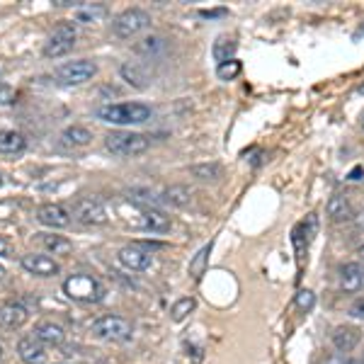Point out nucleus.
<instances>
[{"instance_id": "f257e3e1", "label": "nucleus", "mask_w": 364, "mask_h": 364, "mask_svg": "<svg viewBox=\"0 0 364 364\" xmlns=\"http://www.w3.org/2000/svg\"><path fill=\"white\" fill-rule=\"evenodd\" d=\"M98 119L107 124H119V127H127V124H143L151 119V107L143 102H119V104H102L98 107Z\"/></svg>"}, {"instance_id": "f03ea898", "label": "nucleus", "mask_w": 364, "mask_h": 364, "mask_svg": "<svg viewBox=\"0 0 364 364\" xmlns=\"http://www.w3.org/2000/svg\"><path fill=\"white\" fill-rule=\"evenodd\" d=\"M64 294L73 301H80V304H98V301L104 299V286L100 284L95 277L90 275H71L69 280L64 282Z\"/></svg>"}, {"instance_id": "7ed1b4c3", "label": "nucleus", "mask_w": 364, "mask_h": 364, "mask_svg": "<svg viewBox=\"0 0 364 364\" xmlns=\"http://www.w3.org/2000/svg\"><path fill=\"white\" fill-rule=\"evenodd\" d=\"M104 148H107L112 156L134 158L148 151V138L143 136V134H134V131H112L104 136Z\"/></svg>"}, {"instance_id": "20e7f679", "label": "nucleus", "mask_w": 364, "mask_h": 364, "mask_svg": "<svg viewBox=\"0 0 364 364\" xmlns=\"http://www.w3.org/2000/svg\"><path fill=\"white\" fill-rule=\"evenodd\" d=\"M93 333L98 335L100 340H107V343H127L134 335V325L129 323L122 316H102V318L93 320Z\"/></svg>"}, {"instance_id": "39448f33", "label": "nucleus", "mask_w": 364, "mask_h": 364, "mask_svg": "<svg viewBox=\"0 0 364 364\" xmlns=\"http://www.w3.org/2000/svg\"><path fill=\"white\" fill-rule=\"evenodd\" d=\"M75 25L73 22H61L54 27V32L49 35L44 44V56L46 59H61L75 46Z\"/></svg>"}, {"instance_id": "423d86ee", "label": "nucleus", "mask_w": 364, "mask_h": 364, "mask_svg": "<svg viewBox=\"0 0 364 364\" xmlns=\"http://www.w3.org/2000/svg\"><path fill=\"white\" fill-rule=\"evenodd\" d=\"M98 73V66L88 59H80V61H71V64H64L56 69V83L61 85H83L88 80L95 78Z\"/></svg>"}, {"instance_id": "0eeeda50", "label": "nucleus", "mask_w": 364, "mask_h": 364, "mask_svg": "<svg viewBox=\"0 0 364 364\" xmlns=\"http://www.w3.org/2000/svg\"><path fill=\"white\" fill-rule=\"evenodd\" d=\"M71 217H73L75 221L85 224V226H102V224H107V209H104V204L100 202V199L83 197L73 204Z\"/></svg>"}, {"instance_id": "6e6552de", "label": "nucleus", "mask_w": 364, "mask_h": 364, "mask_svg": "<svg viewBox=\"0 0 364 364\" xmlns=\"http://www.w3.org/2000/svg\"><path fill=\"white\" fill-rule=\"evenodd\" d=\"M148 25H151V15H148V12H143V10H138V8H131V10L122 12V15L114 20L112 30H114V35H117V37L129 39V37L143 32Z\"/></svg>"}, {"instance_id": "1a4fd4ad", "label": "nucleus", "mask_w": 364, "mask_h": 364, "mask_svg": "<svg viewBox=\"0 0 364 364\" xmlns=\"http://www.w3.org/2000/svg\"><path fill=\"white\" fill-rule=\"evenodd\" d=\"M119 262H122L127 270L143 272L151 267L153 255L143 246H136V243H134V246H124L122 251H119Z\"/></svg>"}, {"instance_id": "9d476101", "label": "nucleus", "mask_w": 364, "mask_h": 364, "mask_svg": "<svg viewBox=\"0 0 364 364\" xmlns=\"http://www.w3.org/2000/svg\"><path fill=\"white\" fill-rule=\"evenodd\" d=\"M22 267L35 277H54L59 272V262L49 255H39V253H30L22 255Z\"/></svg>"}, {"instance_id": "9b49d317", "label": "nucleus", "mask_w": 364, "mask_h": 364, "mask_svg": "<svg viewBox=\"0 0 364 364\" xmlns=\"http://www.w3.org/2000/svg\"><path fill=\"white\" fill-rule=\"evenodd\" d=\"M30 318V309H27L22 301H15V304H6L0 309V325L6 330H17L27 323Z\"/></svg>"}, {"instance_id": "f8f14e48", "label": "nucleus", "mask_w": 364, "mask_h": 364, "mask_svg": "<svg viewBox=\"0 0 364 364\" xmlns=\"http://www.w3.org/2000/svg\"><path fill=\"white\" fill-rule=\"evenodd\" d=\"M39 224L51 228H66L71 224V212L61 204H42L39 212H37Z\"/></svg>"}, {"instance_id": "ddd939ff", "label": "nucleus", "mask_w": 364, "mask_h": 364, "mask_svg": "<svg viewBox=\"0 0 364 364\" xmlns=\"http://www.w3.org/2000/svg\"><path fill=\"white\" fill-rule=\"evenodd\" d=\"M340 286L345 291H362L364 289V265L347 262L340 267Z\"/></svg>"}, {"instance_id": "4468645a", "label": "nucleus", "mask_w": 364, "mask_h": 364, "mask_svg": "<svg viewBox=\"0 0 364 364\" xmlns=\"http://www.w3.org/2000/svg\"><path fill=\"white\" fill-rule=\"evenodd\" d=\"M325 212H328L330 221H335V224L352 221V219H354L352 202H349L347 197H343V194H333V197L328 199V207H325Z\"/></svg>"}, {"instance_id": "2eb2a0df", "label": "nucleus", "mask_w": 364, "mask_h": 364, "mask_svg": "<svg viewBox=\"0 0 364 364\" xmlns=\"http://www.w3.org/2000/svg\"><path fill=\"white\" fill-rule=\"evenodd\" d=\"M359 340H362V333H359V328H354V325H340L333 333V345L340 352H352L359 345Z\"/></svg>"}, {"instance_id": "dca6fc26", "label": "nucleus", "mask_w": 364, "mask_h": 364, "mask_svg": "<svg viewBox=\"0 0 364 364\" xmlns=\"http://www.w3.org/2000/svg\"><path fill=\"white\" fill-rule=\"evenodd\" d=\"M17 352H20V359L25 364H42L46 357L44 345L37 338H22L20 343H17Z\"/></svg>"}, {"instance_id": "f3484780", "label": "nucleus", "mask_w": 364, "mask_h": 364, "mask_svg": "<svg viewBox=\"0 0 364 364\" xmlns=\"http://www.w3.org/2000/svg\"><path fill=\"white\" fill-rule=\"evenodd\" d=\"M141 228H146V231H153V233H163L170 228V217H165V214L161 212V209H146V212L141 214Z\"/></svg>"}, {"instance_id": "a211bd4d", "label": "nucleus", "mask_w": 364, "mask_h": 364, "mask_svg": "<svg viewBox=\"0 0 364 364\" xmlns=\"http://www.w3.org/2000/svg\"><path fill=\"white\" fill-rule=\"evenodd\" d=\"M32 338H37L42 345H61V343H64V338H66V333H64V328H61V325L49 323V320H46V323L37 325Z\"/></svg>"}, {"instance_id": "6ab92c4d", "label": "nucleus", "mask_w": 364, "mask_h": 364, "mask_svg": "<svg viewBox=\"0 0 364 364\" xmlns=\"http://www.w3.org/2000/svg\"><path fill=\"white\" fill-rule=\"evenodd\" d=\"M236 49H238L236 39H233V37L221 35V37H217V42H214L212 56H214V61L221 66V64H226V61H233V54H236Z\"/></svg>"}, {"instance_id": "aec40b11", "label": "nucleus", "mask_w": 364, "mask_h": 364, "mask_svg": "<svg viewBox=\"0 0 364 364\" xmlns=\"http://www.w3.org/2000/svg\"><path fill=\"white\" fill-rule=\"evenodd\" d=\"M27 141L20 131H0V153L3 156H20Z\"/></svg>"}, {"instance_id": "412c9836", "label": "nucleus", "mask_w": 364, "mask_h": 364, "mask_svg": "<svg viewBox=\"0 0 364 364\" xmlns=\"http://www.w3.org/2000/svg\"><path fill=\"white\" fill-rule=\"evenodd\" d=\"M122 75H124V80H127L129 85H134V88H146L148 85V71L143 69L141 64H134V61L124 64Z\"/></svg>"}, {"instance_id": "4be33fe9", "label": "nucleus", "mask_w": 364, "mask_h": 364, "mask_svg": "<svg viewBox=\"0 0 364 364\" xmlns=\"http://www.w3.org/2000/svg\"><path fill=\"white\" fill-rule=\"evenodd\" d=\"M190 199H192V192L185 185H172V188L163 190L161 194V202L172 204V207H185V204H190Z\"/></svg>"}, {"instance_id": "5701e85b", "label": "nucleus", "mask_w": 364, "mask_h": 364, "mask_svg": "<svg viewBox=\"0 0 364 364\" xmlns=\"http://www.w3.org/2000/svg\"><path fill=\"white\" fill-rule=\"evenodd\" d=\"M104 15H107V10H104L102 6H85V3H80L73 12V20L83 22V25H93V22L102 20Z\"/></svg>"}, {"instance_id": "b1692460", "label": "nucleus", "mask_w": 364, "mask_h": 364, "mask_svg": "<svg viewBox=\"0 0 364 364\" xmlns=\"http://www.w3.org/2000/svg\"><path fill=\"white\" fill-rule=\"evenodd\" d=\"M90 138H93V134L83 127H69L61 134V141H64L66 146H88Z\"/></svg>"}, {"instance_id": "393cba45", "label": "nucleus", "mask_w": 364, "mask_h": 364, "mask_svg": "<svg viewBox=\"0 0 364 364\" xmlns=\"http://www.w3.org/2000/svg\"><path fill=\"white\" fill-rule=\"evenodd\" d=\"M42 243H44L46 251H51L54 255H69V253L73 251V243L66 241L64 236H46V233H42Z\"/></svg>"}, {"instance_id": "a878e982", "label": "nucleus", "mask_w": 364, "mask_h": 364, "mask_svg": "<svg viewBox=\"0 0 364 364\" xmlns=\"http://www.w3.org/2000/svg\"><path fill=\"white\" fill-rule=\"evenodd\" d=\"M209 253H212V243H209V246H204V248H199L197 255L190 260V275H192L194 280H199V277L204 275V270H207Z\"/></svg>"}, {"instance_id": "bb28decb", "label": "nucleus", "mask_w": 364, "mask_h": 364, "mask_svg": "<svg viewBox=\"0 0 364 364\" xmlns=\"http://www.w3.org/2000/svg\"><path fill=\"white\" fill-rule=\"evenodd\" d=\"M194 306H197V301H194L192 296H188V299H180L175 306H172V311H170L172 320H185L194 311Z\"/></svg>"}, {"instance_id": "cd10ccee", "label": "nucleus", "mask_w": 364, "mask_h": 364, "mask_svg": "<svg viewBox=\"0 0 364 364\" xmlns=\"http://www.w3.org/2000/svg\"><path fill=\"white\" fill-rule=\"evenodd\" d=\"M241 71H243L241 61L233 59V61H226V64L219 66V69H217V75H219V78H221V80H233L238 73H241Z\"/></svg>"}, {"instance_id": "c85d7f7f", "label": "nucleus", "mask_w": 364, "mask_h": 364, "mask_svg": "<svg viewBox=\"0 0 364 364\" xmlns=\"http://www.w3.org/2000/svg\"><path fill=\"white\" fill-rule=\"evenodd\" d=\"M192 175H197L199 180H217V177L221 175V167H219L217 163H212V165H194Z\"/></svg>"}, {"instance_id": "c756f323", "label": "nucleus", "mask_w": 364, "mask_h": 364, "mask_svg": "<svg viewBox=\"0 0 364 364\" xmlns=\"http://www.w3.org/2000/svg\"><path fill=\"white\" fill-rule=\"evenodd\" d=\"M296 306H299V309L304 311V313L313 311V306H316V294H313V291H309V289L299 291V294H296Z\"/></svg>"}, {"instance_id": "7c9ffc66", "label": "nucleus", "mask_w": 364, "mask_h": 364, "mask_svg": "<svg viewBox=\"0 0 364 364\" xmlns=\"http://www.w3.org/2000/svg\"><path fill=\"white\" fill-rule=\"evenodd\" d=\"M17 102V93L10 85L0 83V104H15Z\"/></svg>"}, {"instance_id": "2f4dec72", "label": "nucleus", "mask_w": 364, "mask_h": 364, "mask_svg": "<svg viewBox=\"0 0 364 364\" xmlns=\"http://www.w3.org/2000/svg\"><path fill=\"white\" fill-rule=\"evenodd\" d=\"M161 37H146L143 39V44H138V51H153V49H158L161 46Z\"/></svg>"}, {"instance_id": "473e14b6", "label": "nucleus", "mask_w": 364, "mask_h": 364, "mask_svg": "<svg viewBox=\"0 0 364 364\" xmlns=\"http://www.w3.org/2000/svg\"><path fill=\"white\" fill-rule=\"evenodd\" d=\"M323 364H359V362H354V359L347 357V354H330Z\"/></svg>"}, {"instance_id": "72a5a7b5", "label": "nucleus", "mask_w": 364, "mask_h": 364, "mask_svg": "<svg viewBox=\"0 0 364 364\" xmlns=\"http://www.w3.org/2000/svg\"><path fill=\"white\" fill-rule=\"evenodd\" d=\"M349 316H352V318H364V296L349 306Z\"/></svg>"}, {"instance_id": "f704fd0d", "label": "nucleus", "mask_w": 364, "mask_h": 364, "mask_svg": "<svg viewBox=\"0 0 364 364\" xmlns=\"http://www.w3.org/2000/svg\"><path fill=\"white\" fill-rule=\"evenodd\" d=\"M226 8H219V10H202V12H199V15H202V17H207V20H212V17H224V15H226Z\"/></svg>"}, {"instance_id": "c9c22d12", "label": "nucleus", "mask_w": 364, "mask_h": 364, "mask_svg": "<svg viewBox=\"0 0 364 364\" xmlns=\"http://www.w3.org/2000/svg\"><path fill=\"white\" fill-rule=\"evenodd\" d=\"M10 243L6 241V238H0V255H6V257H10Z\"/></svg>"}, {"instance_id": "e433bc0d", "label": "nucleus", "mask_w": 364, "mask_h": 364, "mask_svg": "<svg viewBox=\"0 0 364 364\" xmlns=\"http://www.w3.org/2000/svg\"><path fill=\"white\" fill-rule=\"evenodd\" d=\"M362 175H364V170H362V167H354V170L352 172H349V180H362Z\"/></svg>"}, {"instance_id": "4c0bfd02", "label": "nucleus", "mask_w": 364, "mask_h": 364, "mask_svg": "<svg viewBox=\"0 0 364 364\" xmlns=\"http://www.w3.org/2000/svg\"><path fill=\"white\" fill-rule=\"evenodd\" d=\"M3 275H6V267L0 265V280H3Z\"/></svg>"}, {"instance_id": "58836bf2", "label": "nucleus", "mask_w": 364, "mask_h": 364, "mask_svg": "<svg viewBox=\"0 0 364 364\" xmlns=\"http://www.w3.org/2000/svg\"><path fill=\"white\" fill-rule=\"evenodd\" d=\"M359 255H362V260H364V246H362V248H359Z\"/></svg>"}, {"instance_id": "ea45409f", "label": "nucleus", "mask_w": 364, "mask_h": 364, "mask_svg": "<svg viewBox=\"0 0 364 364\" xmlns=\"http://www.w3.org/2000/svg\"><path fill=\"white\" fill-rule=\"evenodd\" d=\"M359 93H364V85H362V88H359Z\"/></svg>"}, {"instance_id": "a19ab883", "label": "nucleus", "mask_w": 364, "mask_h": 364, "mask_svg": "<svg viewBox=\"0 0 364 364\" xmlns=\"http://www.w3.org/2000/svg\"><path fill=\"white\" fill-rule=\"evenodd\" d=\"M0 185H3V175H0Z\"/></svg>"}, {"instance_id": "79ce46f5", "label": "nucleus", "mask_w": 364, "mask_h": 364, "mask_svg": "<svg viewBox=\"0 0 364 364\" xmlns=\"http://www.w3.org/2000/svg\"><path fill=\"white\" fill-rule=\"evenodd\" d=\"M0 354H3V347H0Z\"/></svg>"}, {"instance_id": "37998d69", "label": "nucleus", "mask_w": 364, "mask_h": 364, "mask_svg": "<svg viewBox=\"0 0 364 364\" xmlns=\"http://www.w3.org/2000/svg\"><path fill=\"white\" fill-rule=\"evenodd\" d=\"M362 127H364V119H362Z\"/></svg>"}, {"instance_id": "c03bdc74", "label": "nucleus", "mask_w": 364, "mask_h": 364, "mask_svg": "<svg viewBox=\"0 0 364 364\" xmlns=\"http://www.w3.org/2000/svg\"><path fill=\"white\" fill-rule=\"evenodd\" d=\"M362 364H364V357H362Z\"/></svg>"}]
</instances>
